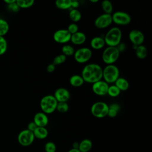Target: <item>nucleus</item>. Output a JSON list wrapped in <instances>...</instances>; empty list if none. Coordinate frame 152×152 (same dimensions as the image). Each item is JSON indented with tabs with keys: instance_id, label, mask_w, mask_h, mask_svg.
<instances>
[{
	"instance_id": "nucleus-15",
	"label": "nucleus",
	"mask_w": 152,
	"mask_h": 152,
	"mask_svg": "<svg viewBox=\"0 0 152 152\" xmlns=\"http://www.w3.org/2000/svg\"><path fill=\"white\" fill-rule=\"evenodd\" d=\"M33 122L39 127H46L48 124L49 119L46 114L42 112L36 113L33 118Z\"/></svg>"
},
{
	"instance_id": "nucleus-20",
	"label": "nucleus",
	"mask_w": 152,
	"mask_h": 152,
	"mask_svg": "<svg viewBox=\"0 0 152 152\" xmlns=\"http://www.w3.org/2000/svg\"><path fill=\"white\" fill-rule=\"evenodd\" d=\"M34 138L42 140L46 138L48 135V131L46 127H39L37 126L33 131Z\"/></svg>"
},
{
	"instance_id": "nucleus-16",
	"label": "nucleus",
	"mask_w": 152,
	"mask_h": 152,
	"mask_svg": "<svg viewBox=\"0 0 152 152\" xmlns=\"http://www.w3.org/2000/svg\"><path fill=\"white\" fill-rule=\"evenodd\" d=\"M86 40V36L83 32L77 31L71 34L70 41L75 45H80L83 44Z\"/></svg>"
},
{
	"instance_id": "nucleus-12",
	"label": "nucleus",
	"mask_w": 152,
	"mask_h": 152,
	"mask_svg": "<svg viewBox=\"0 0 152 152\" xmlns=\"http://www.w3.org/2000/svg\"><path fill=\"white\" fill-rule=\"evenodd\" d=\"M109 86V84L104 81L100 80L92 84L91 88L95 94L99 96H103L107 94Z\"/></svg>"
},
{
	"instance_id": "nucleus-5",
	"label": "nucleus",
	"mask_w": 152,
	"mask_h": 152,
	"mask_svg": "<svg viewBox=\"0 0 152 152\" xmlns=\"http://www.w3.org/2000/svg\"><path fill=\"white\" fill-rule=\"evenodd\" d=\"M120 52L116 47L107 46L102 53V58L104 63L107 65L113 64L118 59Z\"/></svg>"
},
{
	"instance_id": "nucleus-40",
	"label": "nucleus",
	"mask_w": 152,
	"mask_h": 152,
	"mask_svg": "<svg viewBox=\"0 0 152 152\" xmlns=\"http://www.w3.org/2000/svg\"><path fill=\"white\" fill-rule=\"evenodd\" d=\"M116 48H117V49H118L119 52L121 53V52H122L123 51L125 50L126 46H125V45L124 43H121H121L116 46Z\"/></svg>"
},
{
	"instance_id": "nucleus-1",
	"label": "nucleus",
	"mask_w": 152,
	"mask_h": 152,
	"mask_svg": "<svg viewBox=\"0 0 152 152\" xmlns=\"http://www.w3.org/2000/svg\"><path fill=\"white\" fill-rule=\"evenodd\" d=\"M103 69L97 64L90 63L87 64L81 72V77L84 82L93 84L102 80Z\"/></svg>"
},
{
	"instance_id": "nucleus-11",
	"label": "nucleus",
	"mask_w": 152,
	"mask_h": 152,
	"mask_svg": "<svg viewBox=\"0 0 152 152\" xmlns=\"http://www.w3.org/2000/svg\"><path fill=\"white\" fill-rule=\"evenodd\" d=\"M71 34L66 29H59L53 35V40L58 43L65 44L70 41Z\"/></svg>"
},
{
	"instance_id": "nucleus-27",
	"label": "nucleus",
	"mask_w": 152,
	"mask_h": 152,
	"mask_svg": "<svg viewBox=\"0 0 152 152\" xmlns=\"http://www.w3.org/2000/svg\"><path fill=\"white\" fill-rule=\"evenodd\" d=\"M16 3L20 8H27L33 6L34 1L33 0H17Z\"/></svg>"
},
{
	"instance_id": "nucleus-17",
	"label": "nucleus",
	"mask_w": 152,
	"mask_h": 152,
	"mask_svg": "<svg viewBox=\"0 0 152 152\" xmlns=\"http://www.w3.org/2000/svg\"><path fill=\"white\" fill-rule=\"evenodd\" d=\"M105 45L104 38L101 36H95L90 41L91 47L95 50L102 49Z\"/></svg>"
},
{
	"instance_id": "nucleus-31",
	"label": "nucleus",
	"mask_w": 152,
	"mask_h": 152,
	"mask_svg": "<svg viewBox=\"0 0 152 152\" xmlns=\"http://www.w3.org/2000/svg\"><path fill=\"white\" fill-rule=\"evenodd\" d=\"M56 110L60 113H65L69 110V106L67 102H58Z\"/></svg>"
},
{
	"instance_id": "nucleus-36",
	"label": "nucleus",
	"mask_w": 152,
	"mask_h": 152,
	"mask_svg": "<svg viewBox=\"0 0 152 152\" xmlns=\"http://www.w3.org/2000/svg\"><path fill=\"white\" fill-rule=\"evenodd\" d=\"M37 125L35 124V123L33 121H31L30 122H29L27 125V129L33 132V131L36 129V128H37Z\"/></svg>"
},
{
	"instance_id": "nucleus-41",
	"label": "nucleus",
	"mask_w": 152,
	"mask_h": 152,
	"mask_svg": "<svg viewBox=\"0 0 152 152\" xmlns=\"http://www.w3.org/2000/svg\"><path fill=\"white\" fill-rule=\"evenodd\" d=\"M79 2L77 1L71 0V8L72 9H77L79 7Z\"/></svg>"
},
{
	"instance_id": "nucleus-4",
	"label": "nucleus",
	"mask_w": 152,
	"mask_h": 152,
	"mask_svg": "<svg viewBox=\"0 0 152 152\" xmlns=\"http://www.w3.org/2000/svg\"><path fill=\"white\" fill-rule=\"evenodd\" d=\"M119 77V69L114 64L107 65L103 69L102 78L108 84L114 83Z\"/></svg>"
},
{
	"instance_id": "nucleus-29",
	"label": "nucleus",
	"mask_w": 152,
	"mask_h": 152,
	"mask_svg": "<svg viewBox=\"0 0 152 152\" xmlns=\"http://www.w3.org/2000/svg\"><path fill=\"white\" fill-rule=\"evenodd\" d=\"M75 50L74 48L69 45H65L62 48V54L66 56L73 55L74 53Z\"/></svg>"
},
{
	"instance_id": "nucleus-22",
	"label": "nucleus",
	"mask_w": 152,
	"mask_h": 152,
	"mask_svg": "<svg viewBox=\"0 0 152 152\" xmlns=\"http://www.w3.org/2000/svg\"><path fill=\"white\" fill-rule=\"evenodd\" d=\"M135 52L136 56L141 59L145 58L147 56V48L143 45L138 46L135 49Z\"/></svg>"
},
{
	"instance_id": "nucleus-25",
	"label": "nucleus",
	"mask_w": 152,
	"mask_h": 152,
	"mask_svg": "<svg viewBox=\"0 0 152 152\" xmlns=\"http://www.w3.org/2000/svg\"><path fill=\"white\" fill-rule=\"evenodd\" d=\"M102 8L105 14H111L113 11V5L112 2L109 0H104L101 4Z\"/></svg>"
},
{
	"instance_id": "nucleus-7",
	"label": "nucleus",
	"mask_w": 152,
	"mask_h": 152,
	"mask_svg": "<svg viewBox=\"0 0 152 152\" xmlns=\"http://www.w3.org/2000/svg\"><path fill=\"white\" fill-rule=\"evenodd\" d=\"M74 58L79 64H84L88 61L92 56L91 50L88 48H81L75 50Z\"/></svg>"
},
{
	"instance_id": "nucleus-14",
	"label": "nucleus",
	"mask_w": 152,
	"mask_h": 152,
	"mask_svg": "<svg viewBox=\"0 0 152 152\" xmlns=\"http://www.w3.org/2000/svg\"><path fill=\"white\" fill-rule=\"evenodd\" d=\"M53 96L58 102H67L70 97V93L66 88L61 87L55 90Z\"/></svg>"
},
{
	"instance_id": "nucleus-38",
	"label": "nucleus",
	"mask_w": 152,
	"mask_h": 152,
	"mask_svg": "<svg viewBox=\"0 0 152 152\" xmlns=\"http://www.w3.org/2000/svg\"><path fill=\"white\" fill-rule=\"evenodd\" d=\"M118 112H117V111H116L115 110L109 109L107 116H108L110 118H115L118 115Z\"/></svg>"
},
{
	"instance_id": "nucleus-37",
	"label": "nucleus",
	"mask_w": 152,
	"mask_h": 152,
	"mask_svg": "<svg viewBox=\"0 0 152 152\" xmlns=\"http://www.w3.org/2000/svg\"><path fill=\"white\" fill-rule=\"evenodd\" d=\"M109 109H113L117 112H119L120 110V106L118 103H111L109 105Z\"/></svg>"
},
{
	"instance_id": "nucleus-3",
	"label": "nucleus",
	"mask_w": 152,
	"mask_h": 152,
	"mask_svg": "<svg viewBox=\"0 0 152 152\" xmlns=\"http://www.w3.org/2000/svg\"><path fill=\"white\" fill-rule=\"evenodd\" d=\"M58 102L53 95L48 94L43 96L40 102V107L42 112L50 114L56 109Z\"/></svg>"
},
{
	"instance_id": "nucleus-34",
	"label": "nucleus",
	"mask_w": 152,
	"mask_h": 152,
	"mask_svg": "<svg viewBox=\"0 0 152 152\" xmlns=\"http://www.w3.org/2000/svg\"><path fill=\"white\" fill-rule=\"evenodd\" d=\"M66 30L71 34H74L76 32L78 31V27L76 23H71L70 24H69Z\"/></svg>"
},
{
	"instance_id": "nucleus-42",
	"label": "nucleus",
	"mask_w": 152,
	"mask_h": 152,
	"mask_svg": "<svg viewBox=\"0 0 152 152\" xmlns=\"http://www.w3.org/2000/svg\"><path fill=\"white\" fill-rule=\"evenodd\" d=\"M16 1V0H5L4 2L7 4H12L14 2H15Z\"/></svg>"
},
{
	"instance_id": "nucleus-18",
	"label": "nucleus",
	"mask_w": 152,
	"mask_h": 152,
	"mask_svg": "<svg viewBox=\"0 0 152 152\" xmlns=\"http://www.w3.org/2000/svg\"><path fill=\"white\" fill-rule=\"evenodd\" d=\"M92 142L89 139H84L78 144V150L80 152H88L92 148Z\"/></svg>"
},
{
	"instance_id": "nucleus-39",
	"label": "nucleus",
	"mask_w": 152,
	"mask_h": 152,
	"mask_svg": "<svg viewBox=\"0 0 152 152\" xmlns=\"http://www.w3.org/2000/svg\"><path fill=\"white\" fill-rule=\"evenodd\" d=\"M55 66L53 64H49L46 67V71L49 73L53 72L55 71Z\"/></svg>"
},
{
	"instance_id": "nucleus-28",
	"label": "nucleus",
	"mask_w": 152,
	"mask_h": 152,
	"mask_svg": "<svg viewBox=\"0 0 152 152\" xmlns=\"http://www.w3.org/2000/svg\"><path fill=\"white\" fill-rule=\"evenodd\" d=\"M120 90L115 85H112L109 86L107 94H108L109 96L112 97H116L118 96L120 94Z\"/></svg>"
},
{
	"instance_id": "nucleus-26",
	"label": "nucleus",
	"mask_w": 152,
	"mask_h": 152,
	"mask_svg": "<svg viewBox=\"0 0 152 152\" xmlns=\"http://www.w3.org/2000/svg\"><path fill=\"white\" fill-rule=\"evenodd\" d=\"M8 23L4 19L0 18V36H5L9 31Z\"/></svg>"
},
{
	"instance_id": "nucleus-43",
	"label": "nucleus",
	"mask_w": 152,
	"mask_h": 152,
	"mask_svg": "<svg viewBox=\"0 0 152 152\" xmlns=\"http://www.w3.org/2000/svg\"><path fill=\"white\" fill-rule=\"evenodd\" d=\"M68 152H80V151L77 148H72L70 149Z\"/></svg>"
},
{
	"instance_id": "nucleus-24",
	"label": "nucleus",
	"mask_w": 152,
	"mask_h": 152,
	"mask_svg": "<svg viewBox=\"0 0 152 152\" xmlns=\"http://www.w3.org/2000/svg\"><path fill=\"white\" fill-rule=\"evenodd\" d=\"M55 6L61 10L70 9L71 8V0H56Z\"/></svg>"
},
{
	"instance_id": "nucleus-8",
	"label": "nucleus",
	"mask_w": 152,
	"mask_h": 152,
	"mask_svg": "<svg viewBox=\"0 0 152 152\" xmlns=\"http://www.w3.org/2000/svg\"><path fill=\"white\" fill-rule=\"evenodd\" d=\"M112 15V22L119 26H126L129 24L131 21L130 15L124 11H116Z\"/></svg>"
},
{
	"instance_id": "nucleus-10",
	"label": "nucleus",
	"mask_w": 152,
	"mask_h": 152,
	"mask_svg": "<svg viewBox=\"0 0 152 152\" xmlns=\"http://www.w3.org/2000/svg\"><path fill=\"white\" fill-rule=\"evenodd\" d=\"M112 23L111 14L103 13L98 16L94 21V26L100 29L109 27Z\"/></svg>"
},
{
	"instance_id": "nucleus-13",
	"label": "nucleus",
	"mask_w": 152,
	"mask_h": 152,
	"mask_svg": "<svg viewBox=\"0 0 152 152\" xmlns=\"http://www.w3.org/2000/svg\"><path fill=\"white\" fill-rule=\"evenodd\" d=\"M130 42L135 46H140L142 45L144 41V35L141 31L138 30H132L128 34Z\"/></svg>"
},
{
	"instance_id": "nucleus-21",
	"label": "nucleus",
	"mask_w": 152,
	"mask_h": 152,
	"mask_svg": "<svg viewBox=\"0 0 152 152\" xmlns=\"http://www.w3.org/2000/svg\"><path fill=\"white\" fill-rule=\"evenodd\" d=\"M114 83L121 91H126L129 87V82L127 81V80L122 77H119Z\"/></svg>"
},
{
	"instance_id": "nucleus-30",
	"label": "nucleus",
	"mask_w": 152,
	"mask_h": 152,
	"mask_svg": "<svg viewBox=\"0 0 152 152\" xmlns=\"http://www.w3.org/2000/svg\"><path fill=\"white\" fill-rule=\"evenodd\" d=\"M8 48V43L7 40L4 36H0V55L4 54Z\"/></svg>"
},
{
	"instance_id": "nucleus-32",
	"label": "nucleus",
	"mask_w": 152,
	"mask_h": 152,
	"mask_svg": "<svg viewBox=\"0 0 152 152\" xmlns=\"http://www.w3.org/2000/svg\"><path fill=\"white\" fill-rule=\"evenodd\" d=\"M66 60V56L62 53V54H60L59 55L56 56L54 58L52 64L55 66L58 65H60V64L65 62Z\"/></svg>"
},
{
	"instance_id": "nucleus-9",
	"label": "nucleus",
	"mask_w": 152,
	"mask_h": 152,
	"mask_svg": "<svg viewBox=\"0 0 152 152\" xmlns=\"http://www.w3.org/2000/svg\"><path fill=\"white\" fill-rule=\"evenodd\" d=\"M34 138L33 132L26 129L18 134L17 140L21 145L27 147L30 145L33 142Z\"/></svg>"
},
{
	"instance_id": "nucleus-2",
	"label": "nucleus",
	"mask_w": 152,
	"mask_h": 152,
	"mask_svg": "<svg viewBox=\"0 0 152 152\" xmlns=\"http://www.w3.org/2000/svg\"><path fill=\"white\" fill-rule=\"evenodd\" d=\"M104 40L108 46L116 47L121 41L122 31L118 27L110 28L104 35Z\"/></svg>"
},
{
	"instance_id": "nucleus-44",
	"label": "nucleus",
	"mask_w": 152,
	"mask_h": 152,
	"mask_svg": "<svg viewBox=\"0 0 152 152\" xmlns=\"http://www.w3.org/2000/svg\"><path fill=\"white\" fill-rule=\"evenodd\" d=\"M90 2H92V3H96V2H99V0H90Z\"/></svg>"
},
{
	"instance_id": "nucleus-33",
	"label": "nucleus",
	"mask_w": 152,
	"mask_h": 152,
	"mask_svg": "<svg viewBox=\"0 0 152 152\" xmlns=\"http://www.w3.org/2000/svg\"><path fill=\"white\" fill-rule=\"evenodd\" d=\"M56 150V145L52 141L47 142L45 145V150L46 152H55Z\"/></svg>"
},
{
	"instance_id": "nucleus-6",
	"label": "nucleus",
	"mask_w": 152,
	"mask_h": 152,
	"mask_svg": "<svg viewBox=\"0 0 152 152\" xmlns=\"http://www.w3.org/2000/svg\"><path fill=\"white\" fill-rule=\"evenodd\" d=\"M109 105L103 102L94 103L90 109L92 115L97 118H103L107 115Z\"/></svg>"
},
{
	"instance_id": "nucleus-19",
	"label": "nucleus",
	"mask_w": 152,
	"mask_h": 152,
	"mask_svg": "<svg viewBox=\"0 0 152 152\" xmlns=\"http://www.w3.org/2000/svg\"><path fill=\"white\" fill-rule=\"evenodd\" d=\"M69 82L72 87H79L84 84V81L81 75L75 74L70 77Z\"/></svg>"
},
{
	"instance_id": "nucleus-35",
	"label": "nucleus",
	"mask_w": 152,
	"mask_h": 152,
	"mask_svg": "<svg viewBox=\"0 0 152 152\" xmlns=\"http://www.w3.org/2000/svg\"><path fill=\"white\" fill-rule=\"evenodd\" d=\"M7 8L8 9V10L14 12H17L18 11H19L20 10V7L18 6V5L16 3V1L12 4H8L7 5Z\"/></svg>"
},
{
	"instance_id": "nucleus-23",
	"label": "nucleus",
	"mask_w": 152,
	"mask_h": 152,
	"mask_svg": "<svg viewBox=\"0 0 152 152\" xmlns=\"http://www.w3.org/2000/svg\"><path fill=\"white\" fill-rule=\"evenodd\" d=\"M69 19L75 23L79 21L81 19V13L77 9L71 8L69 12Z\"/></svg>"
}]
</instances>
